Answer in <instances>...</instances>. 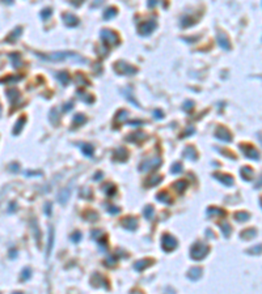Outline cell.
Wrapping results in <instances>:
<instances>
[{"mask_svg": "<svg viewBox=\"0 0 262 294\" xmlns=\"http://www.w3.org/2000/svg\"><path fill=\"white\" fill-rule=\"evenodd\" d=\"M211 216H215V217H224L225 212L220 208H214V206H210L207 209V217H211Z\"/></svg>", "mask_w": 262, "mask_h": 294, "instance_id": "8fae6325", "label": "cell"}, {"mask_svg": "<svg viewBox=\"0 0 262 294\" xmlns=\"http://www.w3.org/2000/svg\"><path fill=\"white\" fill-rule=\"evenodd\" d=\"M220 227H222V230H223V235H224L225 238H228L229 235H231V226H229V223L228 222H223V223H220Z\"/></svg>", "mask_w": 262, "mask_h": 294, "instance_id": "ffe728a7", "label": "cell"}, {"mask_svg": "<svg viewBox=\"0 0 262 294\" xmlns=\"http://www.w3.org/2000/svg\"><path fill=\"white\" fill-rule=\"evenodd\" d=\"M105 264L108 267H114L115 264H117V259H115L114 256H110V257H108V259H106V263Z\"/></svg>", "mask_w": 262, "mask_h": 294, "instance_id": "7402d4cb", "label": "cell"}, {"mask_svg": "<svg viewBox=\"0 0 262 294\" xmlns=\"http://www.w3.org/2000/svg\"><path fill=\"white\" fill-rule=\"evenodd\" d=\"M83 150H84V153H85L87 155H89V157L93 154V149L91 148V145H89V148H83Z\"/></svg>", "mask_w": 262, "mask_h": 294, "instance_id": "4316f807", "label": "cell"}, {"mask_svg": "<svg viewBox=\"0 0 262 294\" xmlns=\"http://www.w3.org/2000/svg\"><path fill=\"white\" fill-rule=\"evenodd\" d=\"M188 277L190 278V280H199L201 277H202V268H199V267H195V268H191L190 271L188 272Z\"/></svg>", "mask_w": 262, "mask_h": 294, "instance_id": "30bf717a", "label": "cell"}, {"mask_svg": "<svg viewBox=\"0 0 262 294\" xmlns=\"http://www.w3.org/2000/svg\"><path fill=\"white\" fill-rule=\"evenodd\" d=\"M186 187H188V183H186L184 179H181V181H177L173 183V188L176 189L178 194H182L184 191L186 189Z\"/></svg>", "mask_w": 262, "mask_h": 294, "instance_id": "4fadbf2b", "label": "cell"}, {"mask_svg": "<svg viewBox=\"0 0 262 294\" xmlns=\"http://www.w3.org/2000/svg\"><path fill=\"white\" fill-rule=\"evenodd\" d=\"M240 174H241L242 179H245V181H252V178H253V175H254V170L249 166H245V167H241Z\"/></svg>", "mask_w": 262, "mask_h": 294, "instance_id": "9c48e42d", "label": "cell"}, {"mask_svg": "<svg viewBox=\"0 0 262 294\" xmlns=\"http://www.w3.org/2000/svg\"><path fill=\"white\" fill-rule=\"evenodd\" d=\"M208 246L203 242H197L191 246V251H190V256L194 260H202L203 257L208 254Z\"/></svg>", "mask_w": 262, "mask_h": 294, "instance_id": "6da1fadb", "label": "cell"}, {"mask_svg": "<svg viewBox=\"0 0 262 294\" xmlns=\"http://www.w3.org/2000/svg\"><path fill=\"white\" fill-rule=\"evenodd\" d=\"M156 199L160 201V203H164V204H172L173 203V198L171 196V194H169L168 191H160V192L156 195Z\"/></svg>", "mask_w": 262, "mask_h": 294, "instance_id": "8992f818", "label": "cell"}, {"mask_svg": "<svg viewBox=\"0 0 262 294\" xmlns=\"http://www.w3.org/2000/svg\"><path fill=\"white\" fill-rule=\"evenodd\" d=\"M172 174H178V172H181L182 171V166H181V164H178V162H177V164H174L173 166H172Z\"/></svg>", "mask_w": 262, "mask_h": 294, "instance_id": "44dd1931", "label": "cell"}, {"mask_svg": "<svg viewBox=\"0 0 262 294\" xmlns=\"http://www.w3.org/2000/svg\"><path fill=\"white\" fill-rule=\"evenodd\" d=\"M11 251H12L11 252V257H13L14 256V250H11Z\"/></svg>", "mask_w": 262, "mask_h": 294, "instance_id": "f1b7e54d", "label": "cell"}, {"mask_svg": "<svg viewBox=\"0 0 262 294\" xmlns=\"http://www.w3.org/2000/svg\"><path fill=\"white\" fill-rule=\"evenodd\" d=\"M214 178L218 179L219 182H222L223 184H225V186H232L233 184V178H232L231 175H228V174H223V172H215L214 174Z\"/></svg>", "mask_w": 262, "mask_h": 294, "instance_id": "5b68a950", "label": "cell"}, {"mask_svg": "<svg viewBox=\"0 0 262 294\" xmlns=\"http://www.w3.org/2000/svg\"><path fill=\"white\" fill-rule=\"evenodd\" d=\"M45 208H46V209H45V213H46V215H50V213H51V210H50V208H51V204L47 203V204L45 205Z\"/></svg>", "mask_w": 262, "mask_h": 294, "instance_id": "83f0119b", "label": "cell"}, {"mask_svg": "<svg viewBox=\"0 0 262 294\" xmlns=\"http://www.w3.org/2000/svg\"><path fill=\"white\" fill-rule=\"evenodd\" d=\"M190 150H191V149H190ZM185 155L188 157V158H190V160H195V158H197V153L194 152V150H191V152L186 150V152H185Z\"/></svg>", "mask_w": 262, "mask_h": 294, "instance_id": "484cf974", "label": "cell"}, {"mask_svg": "<svg viewBox=\"0 0 262 294\" xmlns=\"http://www.w3.org/2000/svg\"><path fill=\"white\" fill-rule=\"evenodd\" d=\"M30 269L26 268L23 271V277H21V280H28V278H30Z\"/></svg>", "mask_w": 262, "mask_h": 294, "instance_id": "d4e9b609", "label": "cell"}, {"mask_svg": "<svg viewBox=\"0 0 262 294\" xmlns=\"http://www.w3.org/2000/svg\"><path fill=\"white\" fill-rule=\"evenodd\" d=\"M256 235H257V230L256 229H248V230H245V232H242L240 237H241V238H246V239H252V238H254Z\"/></svg>", "mask_w": 262, "mask_h": 294, "instance_id": "ac0fdd59", "label": "cell"}, {"mask_svg": "<svg viewBox=\"0 0 262 294\" xmlns=\"http://www.w3.org/2000/svg\"><path fill=\"white\" fill-rule=\"evenodd\" d=\"M53 246H54V229L50 227V237H48V244H47V249H46V255L50 256V252L53 250Z\"/></svg>", "mask_w": 262, "mask_h": 294, "instance_id": "5bb4252c", "label": "cell"}, {"mask_svg": "<svg viewBox=\"0 0 262 294\" xmlns=\"http://www.w3.org/2000/svg\"><path fill=\"white\" fill-rule=\"evenodd\" d=\"M71 239H72V242H75V243H76V242H79V240L81 239V233H80V232H75L74 234L71 235Z\"/></svg>", "mask_w": 262, "mask_h": 294, "instance_id": "603a6c76", "label": "cell"}, {"mask_svg": "<svg viewBox=\"0 0 262 294\" xmlns=\"http://www.w3.org/2000/svg\"><path fill=\"white\" fill-rule=\"evenodd\" d=\"M108 212L111 213V215H117V213L121 212V209L118 208V206H113V205H111V206H109V208H108Z\"/></svg>", "mask_w": 262, "mask_h": 294, "instance_id": "cb8c5ba5", "label": "cell"}, {"mask_svg": "<svg viewBox=\"0 0 262 294\" xmlns=\"http://www.w3.org/2000/svg\"><path fill=\"white\" fill-rule=\"evenodd\" d=\"M161 164V160L160 158H149V160H145L140 164L139 166V170L140 171H148V170H152V169H157Z\"/></svg>", "mask_w": 262, "mask_h": 294, "instance_id": "3957f363", "label": "cell"}, {"mask_svg": "<svg viewBox=\"0 0 262 294\" xmlns=\"http://www.w3.org/2000/svg\"><path fill=\"white\" fill-rule=\"evenodd\" d=\"M102 191H104V194H105L108 198H111V196H114L115 194H117V187L114 186L113 183H105L102 186Z\"/></svg>", "mask_w": 262, "mask_h": 294, "instance_id": "52a82bcc", "label": "cell"}, {"mask_svg": "<svg viewBox=\"0 0 262 294\" xmlns=\"http://www.w3.org/2000/svg\"><path fill=\"white\" fill-rule=\"evenodd\" d=\"M161 181H162V177L155 175V177H149V178L145 181L144 184H145V187H155L159 183H161Z\"/></svg>", "mask_w": 262, "mask_h": 294, "instance_id": "7c38bea8", "label": "cell"}, {"mask_svg": "<svg viewBox=\"0 0 262 294\" xmlns=\"http://www.w3.org/2000/svg\"><path fill=\"white\" fill-rule=\"evenodd\" d=\"M152 263H154V260H151V259H144V260H139V261H136V263L134 264V268L136 269V271L142 272V271H144V269L148 268V267L151 265Z\"/></svg>", "mask_w": 262, "mask_h": 294, "instance_id": "ba28073f", "label": "cell"}, {"mask_svg": "<svg viewBox=\"0 0 262 294\" xmlns=\"http://www.w3.org/2000/svg\"><path fill=\"white\" fill-rule=\"evenodd\" d=\"M143 215H144V217L147 218V220H152V217H154V206L145 205L144 210H143Z\"/></svg>", "mask_w": 262, "mask_h": 294, "instance_id": "d6986e66", "label": "cell"}, {"mask_svg": "<svg viewBox=\"0 0 262 294\" xmlns=\"http://www.w3.org/2000/svg\"><path fill=\"white\" fill-rule=\"evenodd\" d=\"M58 198H59V201L62 204H66L67 203V200H68V198H70V189L68 188H64V189H62L59 192V195H58Z\"/></svg>", "mask_w": 262, "mask_h": 294, "instance_id": "9a60e30c", "label": "cell"}, {"mask_svg": "<svg viewBox=\"0 0 262 294\" xmlns=\"http://www.w3.org/2000/svg\"><path fill=\"white\" fill-rule=\"evenodd\" d=\"M84 217L87 218V221H91V222H96L98 220V213L94 212V210H88V212L84 215Z\"/></svg>", "mask_w": 262, "mask_h": 294, "instance_id": "e0dca14e", "label": "cell"}, {"mask_svg": "<svg viewBox=\"0 0 262 294\" xmlns=\"http://www.w3.org/2000/svg\"><path fill=\"white\" fill-rule=\"evenodd\" d=\"M121 226L126 230H135L138 227V220L135 217H125L121 220Z\"/></svg>", "mask_w": 262, "mask_h": 294, "instance_id": "277c9868", "label": "cell"}, {"mask_svg": "<svg viewBox=\"0 0 262 294\" xmlns=\"http://www.w3.org/2000/svg\"><path fill=\"white\" fill-rule=\"evenodd\" d=\"M249 213H246V212H244V210H241V212H237V213H235V218H236L239 222H244V221H248L249 220Z\"/></svg>", "mask_w": 262, "mask_h": 294, "instance_id": "2e32d148", "label": "cell"}, {"mask_svg": "<svg viewBox=\"0 0 262 294\" xmlns=\"http://www.w3.org/2000/svg\"><path fill=\"white\" fill-rule=\"evenodd\" d=\"M177 239L171 234H164L161 237V247L165 252H171L177 249Z\"/></svg>", "mask_w": 262, "mask_h": 294, "instance_id": "7a4b0ae2", "label": "cell"}]
</instances>
